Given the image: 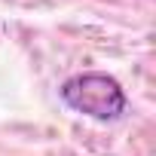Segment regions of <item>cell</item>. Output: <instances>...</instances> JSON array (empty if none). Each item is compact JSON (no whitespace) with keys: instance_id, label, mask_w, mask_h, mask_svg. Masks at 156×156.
Listing matches in <instances>:
<instances>
[{"instance_id":"1","label":"cell","mask_w":156,"mask_h":156,"mask_svg":"<svg viewBox=\"0 0 156 156\" xmlns=\"http://www.w3.org/2000/svg\"><path fill=\"white\" fill-rule=\"evenodd\" d=\"M58 98L73 113H83L98 122H113L129 107V98H126V89L119 86V80L110 73H101V70L67 76L58 86Z\"/></svg>"}]
</instances>
